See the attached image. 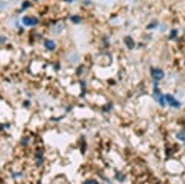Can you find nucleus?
<instances>
[{"instance_id":"6","label":"nucleus","mask_w":185,"mask_h":184,"mask_svg":"<svg viewBox=\"0 0 185 184\" xmlns=\"http://www.w3.org/2000/svg\"><path fill=\"white\" fill-rule=\"evenodd\" d=\"M72 21L73 22H80V18H79V16H73V18H72Z\"/></svg>"},{"instance_id":"1","label":"nucleus","mask_w":185,"mask_h":184,"mask_svg":"<svg viewBox=\"0 0 185 184\" xmlns=\"http://www.w3.org/2000/svg\"><path fill=\"white\" fill-rule=\"evenodd\" d=\"M152 77H153L155 80H160L164 77V72L159 68H153L152 69Z\"/></svg>"},{"instance_id":"4","label":"nucleus","mask_w":185,"mask_h":184,"mask_svg":"<svg viewBox=\"0 0 185 184\" xmlns=\"http://www.w3.org/2000/svg\"><path fill=\"white\" fill-rule=\"evenodd\" d=\"M44 47H46L47 50H49V51H53L56 48V44H54V42H53L52 40H46L44 41Z\"/></svg>"},{"instance_id":"5","label":"nucleus","mask_w":185,"mask_h":184,"mask_svg":"<svg viewBox=\"0 0 185 184\" xmlns=\"http://www.w3.org/2000/svg\"><path fill=\"white\" fill-rule=\"evenodd\" d=\"M125 43L127 44V47H128V48H133V46H135L133 41L131 40L130 37H126V38H125Z\"/></svg>"},{"instance_id":"7","label":"nucleus","mask_w":185,"mask_h":184,"mask_svg":"<svg viewBox=\"0 0 185 184\" xmlns=\"http://www.w3.org/2000/svg\"><path fill=\"white\" fill-rule=\"evenodd\" d=\"M85 184H98V182H95V181H88V182H85Z\"/></svg>"},{"instance_id":"2","label":"nucleus","mask_w":185,"mask_h":184,"mask_svg":"<svg viewBox=\"0 0 185 184\" xmlns=\"http://www.w3.org/2000/svg\"><path fill=\"white\" fill-rule=\"evenodd\" d=\"M22 22H24V25H26V26L36 25V24H37V19H35V18H28V16H25V18L22 19Z\"/></svg>"},{"instance_id":"3","label":"nucleus","mask_w":185,"mask_h":184,"mask_svg":"<svg viewBox=\"0 0 185 184\" xmlns=\"http://www.w3.org/2000/svg\"><path fill=\"white\" fill-rule=\"evenodd\" d=\"M165 99L168 100V103H169L170 105H173V106H176V108H178V106L180 105V104H179V101H176V100H175V98H174V96H172V95H169V94H168V95H165Z\"/></svg>"}]
</instances>
